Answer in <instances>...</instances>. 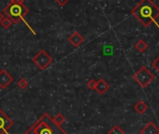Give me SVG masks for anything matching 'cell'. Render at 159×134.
<instances>
[{"label": "cell", "mask_w": 159, "mask_h": 134, "mask_svg": "<svg viewBox=\"0 0 159 134\" xmlns=\"http://www.w3.org/2000/svg\"><path fill=\"white\" fill-rule=\"evenodd\" d=\"M134 110L139 113V114H143L146 113V111L148 110V105L143 101V100H139V102H137L134 105Z\"/></svg>", "instance_id": "11"}, {"label": "cell", "mask_w": 159, "mask_h": 134, "mask_svg": "<svg viewBox=\"0 0 159 134\" xmlns=\"http://www.w3.org/2000/svg\"><path fill=\"white\" fill-rule=\"evenodd\" d=\"M96 85H97V81L94 80V79H91V80L88 81V83H87V87H88L90 90H95Z\"/></svg>", "instance_id": "17"}, {"label": "cell", "mask_w": 159, "mask_h": 134, "mask_svg": "<svg viewBox=\"0 0 159 134\" xmlns=\"http://www.w3.org/2000/svg\"><path fill=\"white\" fill-rule=\"evenodd\" d=\"M108 134H125V132L119 126H113L110 129V131L108 132Z\"/></svg>", "instance_id": "15"}, {"label": "cell", "mask_w": 159, "mask_h": 134, "mask_svg": "<svg viewBox=\"0 0 159 134\" xmlns=\"http://www.w3.org/2000/svg\"><path fill=\"white\" fill-rule=\"evenodd\" d=\"M135 48L138 52L139 53H143L147 50L148 48V44L143 40V39H139L136 44H135Z\"/></svg>", "instance_id": "12"}, {"label": "cell", "mask_w": 159, "mask_h": 134, "mask_svg": "<svg viewBox=\"0 0 159 134\" xmlns=\"http://www.w3.org/2000/svg\"><path fill=\"white\" fill-rule=\"evenodd\" d=\"M68 1H69V0H55V2H56L59 6H61V7L65 6Z\"/></svg>", "instance_id": "19"}, {"label": "cell", "mask_w": 159, "mask_h": 134, "mask_svg": "<svg viewBox=\"0 0 159 134\" xmlns=\"http://www.w3.org/2000/svg\"><path fill=\"white\" fill-rule=\"evenodd\" d=\"M110 89V85L108 82H106L104 79H99L98 81H97V85H96V88L95 90L100 94V95H104L108 90Z\"/></svg>", "instance_id": "10"}, {"label": "cell", "mask_w": 159, "mask_h": 134, "mask_svg": "<svg viewBox=\"0 0 159 134\" xmlns=\"http://www.w3.org/2000/svg\"><path fill=\"white\" fill-rule=\"evenodd\" d=\"M12 24H13V22L10 18H8V17H4L3 20L1 21V23H0V25H1L3 26V28H5V29L10 28L12 25Z\"/></svg>", "instance_id": "14"}, {"label": "cell", "mask_w": 159, "mask_h": 134, "mask_svg": "<svg viewBox=\"0 0 159 134\" xmlns=\"http://www.w3.org/2000/svg\"><path fill=\"white\" fill-rule=\"evenodd\" d=\"M28 85H29L28 81H27L26 79H25V78L20 79V80L18 81V83H17L18 87H19L20 89H22V90L26 89V88H27V86H28Z\"/></svg>", "instance_id": "16"}, {"label": "cell", "mask_w": 159, "mask_h": 134, "mask_svg": "<svg viewBox=\"0 0 159 134\" xmlns=\"http://www.w3.org/2000/svg\"><path fill=\"white\" fill-rule=\"evenodd\" d=\"M12 126V119L9 117L2 109H0V134H8Z\"/></svg>", "instance_id": "6"}, {"label": "cell", "mask_w": 159, "mask_h": 134, "mask_svg": "<svg viewBox=\"0 0 159 134\" xmlns=\"http://www.w3.org/2000/svg\"><path fill=\"white\" fill-rule=\"evenodd\" d=\"M13 82V77L5 70L0 71V88L5 89Z\"/></svg>", "instance_id": "7"}, {"label": "cell", "mask_w": 159, "mask_h": 134, "mask_svg": "<svg viewBox=\"0 0 159 134\" xmlns=\"http://www.w3.org/2000/svg\"><path fill=\"white\" fill-rule=\"evenodd\" d=\"M5 16H4V14L1 12H0V23H1V21L3 20V18H4Z\"/></svg>", "instance_id": "20"}, {"label": "cell", "mask_w": 159, "mask_h": 134, "mask_svg": "<svg viewBox=\"0 0 159 134\" xmlns=\"http://www.w3.org/2000/svg\"><path fill=\"white\" fill-rule=\"evenodd\" d=\"M152 65L153 68H154V69L159 72V56H158V57L153 61V62H152Z\"/></svg>", "instance_id": "18"}, {"label": "cell", "mask_w": 159, "mask_h": 134, "mask_svg": "<svg viewBox=\"0 0 159 134\" xmlns=\"http://www.w3.org/2000/svg\"><path fill=\"white\" fill-rule=\"evenodd\" d=\"M84 40V38L80 34L78 31H75L73 32L69 38H68V41L71 45H73L74 47H79L80 45H81Z\"/></svg>", "instance_id": "8"}, {"label": "cell", "mask_w": 159, "mask_h": 134, "mask_svg": "<svg viewBox=\"0 0 159 134\" xmlns=\"http://www.w3.org/2000/svg\"><path fill=\"white\" fill-rule=\"evenodd\" d=\"M52 119H53V121H54L57 125H59V126L63 125V124L66 122V117H65L64 114H62V113H57Z\"/></svg>", "instance_id": "13"}, {"label": "cell", "mask_w": 159, "mask_h": 134, "mask_svg": "<svg viewBox=\"0 0 159 134\" xmlns=\"http://www.w3.org/2000/svg\"><path fill=\"white\" fill-rule=\"evenodd\" d=\"M140 134H159V127L153 123V122H149L146 126H144L140 131Z\"/></svg>", "instance_id": "9"}, {"label": "cell", "mask_w": 159, "mask_h": 134, "mask_svg": "<svg viewBox=\"0 0 159 134\" xmlns=\"http://www.w3.org/2000/svg\"><path fill=\"white\" fill-rule=\"evenodd\" d=\"M29 12V9L24 4V0H11V3L3 10V13L6 17L10 18L13 24H18L24 20Z\"/></svg>", "instance_id": "3"}, {"label": "cell", "mask_w": 159, "mask_h": 134, "mask_svg": "<svg viewBox=\"0 0 159 134\" xmlns=\"http://www.w3.org/2000/svg\"><path fill=\"white\" fill-rule=\"evenodd\" d=\"M133 79L139 85L144 88L150 83L153 81L154 75L146 68V67H141V68L135 73V75L133 76Z\"/></svg>", "instance_id": "4"}, {"label": "cell", "mask_w": 159, "mask_h": 134, "mask_svg": "<svg viewBox=\"0 0 159 134\" xmlns=\"http://www.w3.org/2000/svg\"><path fill=\"white\" fill-rule=\"evenodd\" d=\"M131 14L144 26H149L159 17V8L152 0H141L131 11Z\"/></svg>", "instance_id": "1"}, {"label": "cell", "mask_w": 159, "mask_h": 134, "mask_svg": "<svg viewBox=\"0 0 159 134\" xmlns=\"http://www.w3.org/2000/svg\"><path fill=\"white\" fill-rule=\"evenodd\" d=\"M25 134H66V131L48 114L43 113Z\"/></svg>", "instance_id": "2"}, {"label": "cell", "mask_w": 159, "mask_h": 134, "mask_svg": "<svg viewBox=\"0 0 159 134\" xmlns=\"http://www.w3.org/2000/svg\"><path fill=\"white\" fill-rule=\"evenodd\" d=\"M32 61H33V63L38 67V68L40 71H44V70H46L48 67L52 64V56L45 50H40L33 57Z\"/></svg>", "instance_id": "5"}]
</instances>
